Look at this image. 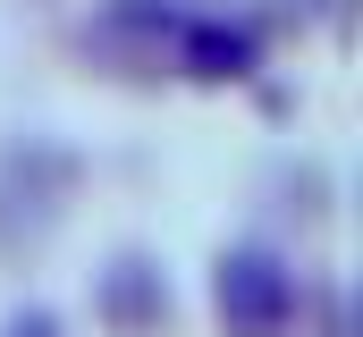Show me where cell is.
Returning <instances> with one entry per match:
<instances>
[{
  "mask_svg": "<svg viewBox=\"0 0 363 337\" xmlns=\"http://www.w3.org/2000/svg\"><path fill=\"white\" fill-rule=\"evenodd\" d=\"M178 68L194 84H237L262 68V34L254 25H237V17H178Z\"/></svg>",
  "mask_w": 363,
  "mask_h": 337,
  "instance_id": "cell-3",
  "label": "cell"
},
{
  "mask_svg": "<svg viewBox=\"0 0 363 337\" xmlns=\"http://www.w3.org/2000/svg\"><path fill=\"white\" fill-rule=\"evenodd\" d=\"M0 337H60V321L34 304V312H9V329H0Z\"/></svg>",
  "mask_w": 363,
  "mask_h": 337,
  "instance_id": "cell-4",
  "label": "cell"
},
{
  "mask_svg": "<svg viewBox=\"0 0 363 337\" xmlns=\"http://www.w3.org/2000/svg\"><path fill=\"white\" fill-rule=\"evenodd\" d=\"M93 312L118 337H161L169 329V278H161L144 253H118V261L101 270V287H93Z\"/></svg>",
  "mask_w": 363,
  "mask_h": 337,
  "instance_id": "cell-2",
  "label": "cell"
},
{
  "mask_svg": "<svg viewBox=\"0 0 363 337\" xmlns=\"http://www.w3.org/2000/svg\"><path fill=\"white\" fill-rule=\"evenodd\" d=\"M211 312L228 337H287L304 321V287L271 245H228L211 261Z\"/></svg>",
  "mask_w": 363,
  "mask_h": 337,
  "instance_id": "cell-1",
  "label": "cell"
}]
</instances>
